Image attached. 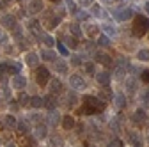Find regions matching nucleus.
Wrapping results in <instances>:
<instances>
[{"mask_svg": "<svg viewBox=\"0 0 149 147\" xmlns=\"http://www.w3.org/2000/svg\"><path fill=\"white\" fill-rule=\"evenodd\" d=\"M59 122H62V117H61V114L57 112V110H50V114H48V124H52V126H57Z\"/></svg>", "mask_w": 149, "mask_h": 147, "instance_id": "obj_11", "label": "nucleus"}, {"mask_svg": "<svg viewBox=\"0 0 149 147\" xmlns=\"http://www.w3.org/2000/svg\"><path fill=\"white\" fill-rule=\"evenodd\" d=\"M84 69H85L87 75H96V73H94V64H92V62H87V64L84 66Z\"/></svg>", "mask_w": 149, "mask_h": 147, "instance_id": "obj_36", "label": "nucleus"}, {"mask_svg": "<svg viewBox=\"0 0 149 147\" xmlns=\"http://www.w3.org/2000/svg\"><path fill=\"white\" fill-rule=\"evenodd\" d=\"M45 99V106L48 108V110H55L57 108V99L53 98V94H50V96H46V98H43Z\"/></svg>", "mask_w": 149, "mask_h": 147, "instance_id": "obj_15", "label": "nucleus"}, {"mask_svg": "<svg viewBox=\"0 0 149 147\" xmlns=\"http://www.w3.org/2000/svg\"><path fill=\"white\" fill-rule=\"evenodd\" d=\"M18 101H20V105H22V106H27V105H30V98H29L25 92H22V94H20Z\"/></svg>", "mask_w": 149, "mask_h": 147, "instance_id": "obj_32", "label": "nucleus"}, {"mask_svg": "<svg viewBox=\"0 0 149 147\" xmlns=\"http://www.w3.org/2000/svg\"><path fill=\"white\" fill-rule=\"evenodd\" d=\"M62 82L61 80H57V78H53V80H50V90H52V94H61L62 92Z\"/></svg>", "mask_w": 149, "mask_h": 147, "instance_id": "obj_12", "label": "nucleus"}, {"mask_svg": "<svg viewBox=\"0 0 149 147\" xmlns=\"http://www.w3.org/2000/svg\"><path fill=\"white\" fill-rule=\"evenodd\" d=\"M7 43V34L4 30H0V44H6Z\"/></svg>", "mask_w": 149, "mask_h": 147, "instance_id": "obj_43", "label": "nucleus"}, {"mask_svg": "<svg viewBox=\"0 0 149 147\" xmlns=\"http://www.w3.org/2000/svg\"><path fill=\"white\" fill-rule=\"evenodd\" d=\"M149 30V20L147 16H137L133 20V35L135 37H142V35H146V32Z\"/></svg>", "mask_w": 149, "mask_h": 147, "instance_id": "obj_1", "label": "nucleus"}, {"mask_svg": "<svg viewBox=\"0 0 149 147\" xmlns=\"http://www.w3.org/2000/svg\"><path fill=\"white\" fill-rule=\"evenodd\" d=\"M18 131L20 133H29V124L25 121H20L18 122Z\"/></svg>", "mask_w": 149, "mask_h": 147, "instance_id": "obj_33", "label": "nucleus"}, {"mask_svg": "<svg viewBox=\"0 0 149 147\" xmlns=\"http://www.w3.org/2000/svg\"><path fill=\"white\" fill-rule=\"evenodd\" d=\"M140 80H142V82H146V83H149V69H144V71H142Z\"/></svg>", "mask_w": 149, "mask_h": 147, "instance_id": "obj_41", "label": "nucleus"}, {"mask_svg": "<svg viewBox=\"0 0 149 147\" xmlns=\"http://www.w3.org/2000/svg\"><path fill=\"white\" fill-rule=\"evenodd\" d=\"M4 124L7 128H18V122H16V117L14 115H6L4 117Z\"/></svg>", "mask_w": 149, "mask_h": 147, "instance_id": "obj_22", "label": "nucleus"}, {"mask_svg": "<svg viewBox=\"0 0 149 147\" xmlns=\"http://www.w3.org/2000/svg\"><path fill=\"white\" fill-rule=\"evenodd\" d=\"M140 103L144 106H149V89H146V90L140 92Z\"/></svg>", "mask_w": 149, "mask_h": 147, "instance_id": "obj_28", "label": "nucleus"}, {"mask_svg": "<svg viewBox=\"0 0 149 147\" xmlns=\"http://www.w3.org/2000/svg\"><path fill=\"white\" fill-rule=\"evenodd\" d=\"M101 30L107 32L105 35H110V37H114V35L117 34V28H116L114 25H110V23H103V25H101Z\"/></svg>", "mask_w": 149, "mask_h": 147, "instance_id": "obj_16", "label": "nucleus"}, {"mask_svg": "<svg viewBox=\"0 0 149 147\" xmlns=\"http://www.w3.org/2000/svg\"><path fill=\"white\" fill-rule=\"evenodd\" d=\"M69 32H73L74 37H82V28H80V25H77V23H71V25H69Z\"/></svg>", "mask_w": 149, "mask_h": 147, "instance_id": "obj_26", "label": "nucleus"}, {"mask_svg": "<svg viewBox=\"0 0 149 147\" xmlns=\"http://www.w3.org/2000/svg\"><path fill=\"white\" fill-rule=\"evenodd\" d=\"M96 60L100 62V64H103V66H107V67H110L112 66V57L108 53H103V51H98L96 53Z\"/></svg>", "mask_w": 149, "mask_h": 147, "instance_id": "obj_9", "label": "nucleus"}, {"mask_svg": "<svg viewBox=\"0 0 149 147\" xmlns=\"http://www.w3.org/2000/svg\"><path fill=\"white\" fill-rule=\"evenodd\" d=\"M43 11V2L41 0H32V4L29 6V12H39Z\"/></svg>", "mask_w": 149, "mask_h": 147, "instance_id": "obj_18", "label": "nucleus"}, {"mask_svg": "<svg viewBox=\"0 0 149 147\" xmlns=\"http://www.w3.org/2000/svg\"><path fill=\"white\" fill-rule=\"evenodd\" d=\"M14 37H16V39H22V28H20V27L14 28Z\"/></svg>", "mask_w": 149, "mask_h": 147, "instance_id": "obj_46", "label": "nucleus"}, {"mask_svg": "<svg viewBox=\"0 0 149 147\" xmlns=\"http://www.w3.org/2000/svg\"><path fill=\"white\" fill-rule=\"evenodd\" d=\"M146 121V110H137L133 114V122L135 124H142Z\"/></svg>", "mask_w": 149, "mask_h": 147, "instance_id": "obj_19", "label": "nucleus"}, {"mask_svg": "<svg viewBox=\"0 0 149 147\" xmlns=\"http://www.w3.org/2000/svg\"><path fill=\"white\" fill-rule=\"evenodd\" d=\"M62 145V138L61 137H53L52 138V147H61Z\"/></svg>", "mask_w": 149, "mask_h": 147, "instance_id": "obj_38", "label": "nucleus"}, {"mask_svg": "<svg viewBox=\"0 0 149 147\" xmlns=\"http://www.w3.org/2000/svg\"><path fill=\"white\" fill-rule=\"evenodd\" d=\"M105 4H116V2H119V0H103Z\"/></svg>", "mask_w": 149, "mask_h": 147, "instance_id": "obj_51", "label": "nucleus"}, {"mask_svg": "<svg viewBox=\"0 0 149 147\" xmlns=\"http://www.w3.org/2000/svg\"><path fill=\"white\" fill-rule=\"evenodd\" d=\"M11 85H13L14 90H23L27 87V78L22 76V75H14L13 80H11Z\"/></svg>", "mask_w": 149, "mask_h": 147, "instance_id": "obj_6", "label": "nucleus"}, {"mask_svg": "<svg viewBox=\"0 0 149 147\" xmlns=\"http://www.w3.org/2000/svg\"><path fill=\"white\" fill-rule=\"evenodd\" d=\"M36 82H37V85H41V87H45L48 82H50V71L46 69V67H37L36 69Z\"/></svg>", "mask_w": 149, "mask_h": 147, "instance_id": "obj_2", "label": "nucleus"}, {"mask_svg": "<svg viewBox=\"0 0 149 147\" xmlns=\"http://www.w3.org/2000/svg\"><path fill=\"white\" fill-rule=\"evenodd\" d=\"M84 105H89V106H94V108L98 110V112H103V110H105V101L98 99L96 96H91V94L84 96Z\"/></svg>", "mask_w": 149, "mask_h": 147, "instance_id": "obj_3", "label": "nucleus"}, {"mask_svg": "<svg viewBox=\"0 0 149 147\" xmlns=\"http://www.w3.org/2000/svg\"><path fill=\"white\" fill-rule=\"evenodd\" d=\"M59 23H61V18H59V16H50L48 21H46V27H48V28H55Z\"/></svg>", "mask_w": 149, "mask_h": 147, "instance_id": "obj_23", "label": "nucleus"}, {"mask_svg": "<svg viewBox=\"0 0 149 147\" xmlns=\"http://www.w3.org/2000/svg\"><path fill=\"white\" fill-rule=\"evenodd\" d=\"M114 18L117 21H126V20H130V18L133 16V11L130 9V7H119V9H114Z\"/></svg>", "mask_w": 149, "mask_h": 147, "instance_id": "obj_4", "label": "nucleus"}, {"mask_svg": "<svg viewBox=\"0 0 149 147\" xmlns=\"http://www.w3.org/2000/svg\"><path fill=\"white\" fill-rule=\"evenodd\" d=\"M64 44H66V46H69V48H77V46H78L77 39L71 37V35H66V37H64Z\"/></svg>", "mask_w": 149, "mask_h": 147, "instance_id": "obj_29", "label": "nucleus"}, {"mask_svg": "<svg viewBox=\"0 0 149 147\" xmlns=\"http://www.w3.org/2000/svg\"><path fill=\"white\" fill-rule=\"evenodd\" d=\"M98 44H101V46H108V44H110V39L107 37V35H100V37H98Z\"/></svg>", "mask_w": 149, "mask_h": 147, "instance_id": "obj_37", "label": "nucleus"}, {"mask_svg": "<svg viewBox=\"0 0 149 147\" xmlns=\"http://www.w3.org/2000/svg\"><path fill=\"white\" fill-rule=\"evenodd\" d=\"M74 117H71V115H64L62 117V126H64V130H73L74 128Z\"/></svg>", "mask_w": 149, "mask_h": 147, "instance_id": "obj_14", "label": "nucleus"}, {"mask_svg": "<svg viewBox=\"0 0 149 147\" xmlns=\"http://www.w3.org/2000/svg\"><path fill=\"white\" fill-rule=\"evenodd\" d=\"M96 82L100 83V85H103V87H108L110 85V80H112V76H110V73H107V71H101V73H96Z\"/></svg>", "mask_w": 149, "mask_h": 147, "instance_id": "obj_7", "label": "nucleus"}, {"mask_svg": "<svg viewBox=\"0 0 149 147\" xmlns=\"http://www.w3.org/2000/svg\"><path fill=\"white\" fill-rule=\"evenodd\" d=\"M50 2H57V0H50Z\"/></svg>", "mask_w": 149, "mask_h": 147, "instance_id": "obj_55", "label": "nucleus"}, {"mask_svg": "<svg viewBox=\"0 0 149 147\" xmlns=\"http://www.w3.org/2000/svg\"><path fill=\"white\" fill-rule=\"evenodd\" d=\"M57 48H59V53H61V55L68 57V53H69V51H68V48H66V44H64V43H61V41H59V43H57Z\"/></svg>", "mask_w": 149, "mask_h": 147, "instance_id": "obj_35", "label": "nucleus"}, {"mask_svg": "<svg viewBox=\"0 0 149 147\" xmlns=\"http://www.w3.org/2000/svg\"><path fill=\"white\" fill-rule=\"evenodd\" d=\"M69 85L77 90H82V89H85V80H84L82 75H71L69 76Z\"/></svg>", "mask_w": 149, "mask_h": 147, "instance_id": "obj_5", "label": "nucleus"}, {"mask_svg": "<svg viewBox=\"0 0 149 147\" xmlns=\"http://www.w3.org/2000/svg\"><path fill=\"white\" fill-rule=\"evenodd\" d=\"M128 138H130V140H132L133 144H139V137H137L135 133H130V135H128Z\"/></svg>", "mask_w": 149, "mask_h": 147, "instance_id": "obj_47", "label": "nucleus"}, {"mask_svg": "<svg viewBox=\"0 0 149 147\" xmlns=\"http://www.w3.org/2000/svg\"><path fill=\"white\" fill-rule=\"evenodd\" d=\"M137 59H139L140 62H147V60H149V50H140V51L137 53Z\"/></svg>", "mask_w": 149, "mask_h": 147, "instance_id": "obj_30", "label": "nucleus"}, {"mask_svg": "<svg viewBox=\"0 0 149 147\" xmlns=\"http://www.w3.org/2000/svg\"><path fill=\"white\" fill-rule=\"evenodd\" d=\"M108 147H123V142H121L119 138H116V140L108 142Z\"/></svg>", "mask_w": 149, "mask_h": 147, "instance_id": "obj_40", "label": "nucleus"}, {"mask_svg": "<svg viewBox=\"0 0 149 147\" xmlns=\"http://www.w3.org/2000/svg\"><path fill=\"white\" fill-rule=\"evenodd\" d=\"M53 67H55V71H57V73H62V75H66V73H68V66L62 60H55L53 62Z\"/></svg>", "mask_w": 149, "mask_h": 147, "instance_id": "obj_20", "label": "nucleus"}, {"mask_svg": "<svg viewBox=\"0 0 149 147\" xmlns=\"http://www.w3.org/2000/svg\"><path fill=\"white\" fill-rule=\"evenodd\" d=\"M101 96H103L105 99H112V92H110L108 89H103V90H101Z\"/></svg>", "mask_w": 149, "mask_h": 147, "instance_id": "obj_44", "label": "nucleus"}, {"mask_svg": "<svg viewBox=\"0 0 149 147\" xmlns=\"http://www.w3.org/2000/svg\"><path fill=\"white\" fill-rule=\"evenodd\" d=\"M34 135H36V138H46V128L45 126H37L36 130H34Z\"/></svg>", "mask_w": 149, "mask_h": 147, "instance_id": "obj_24", "label": "nucleus"}, {"mask_svg": "<svg viewBox=\"0 0 149 147\" xmlns=\"http://www.w3.org/2000/svg\"><path fill=\"white\" fill-rule=\"evenodd\" d=\"M114 99H116V105H117L119 108L126 106V98H124V94H121V92H119V94H116V98H114Z\"/></svg>", "mask_w": 149, "mask_h": 147, "instance_id": "obj_31", "label": "nucleus"}, {"mask_svg": "<svg viewBox=\"0 0 149 147\" xmlns=\"http://www.w3.org/2000/svg\"><path fill=\"white\" fill-rule=\"evenodd\" d=\"M25 62H27V66L36 67L37 62H39V55H37V53H27L25 55Z\"/></svg>", "mask_w": 149, "mask_h": 147, "instance_id": "obj_13", "label": "nucleus"}, {"mask_svg": "<svg viewBox=\"0 0 149 147\" xmlns=\"http://www.w3.org/2000/svg\"><path fill=\"white\" fill-rule=\"evenodd\" d=\"M94 14L96 16H101V18H107V14L101 11V7H94Z\"/></svg>", "mask_w": 149, "mask_h": 147, "instance_id": "obj_45", "label": "nucleus"}, {"mask_svg": "<svg viewBox=\"0 0 149 147\" xmlns=\"http://www.w3.org/2000/svg\"><path fill=\"white\" fill-rule=\"evenodd\" d=\"M41 59H43V60H52V62H55V53H53L52 50H45V51H41Z\"/></svg>", "mask_w": 149, "mask_h": 147, "instance_id": "obj_25", "label": "nucleus"}, {"mask_svg": "<svg viewBox=\"0 0 149 147\" xmlns=\"http://www.w3.org/2000/svg\"><path fill=\"white\" fill-rule=\"evenodd\" d=\"M6 147H16V144H13V142H11V144H7Z\"/></svg>", "mask_w": 149, "mask_h": 147, "instance_id": "obj_53", "label": "nucleus"}, {"mask_svg": "<svg viewBox=\"0 0 149 147\" xmlns=\"http://www.w3.org/2000/svg\"><path fill=\"white\" fill-rule=\"evenodd\" d=\"M71 64H73V66H80V64H82V57H78V55H73V57H71Z\"/></svg>", "mask_w": 149, "mask_h": 147, "instance_id": "obj_39", "label": "nucleus"}, {"mask_svg": "<svg viewBox=\"0 0 149 147\" xmlns=\"http://www.w3.org/2000/svg\"><path fill=\"white\" fill-rule=\"evenodd\" d=\"M77 101H78V99H77V94H74L73 90H71V92L66 96V103H68V106H74V105H77Z\"/></svg>", "mask_w": 149, "mask_h": 147, "instance_id": "obj_27", "label": "nucleus"}, {"mask_svg": "<svg viewBox=\"0 0 149 147\" xmlns=\"http://www.w3.org/2000/svg\"><path fill=\"white\" fill-rule=\"evenodd\" d=\"M45 44H48V46H53L55 44V41H53V37H52V35H45Z\"/></svg>", "mask_w": 149, "mask_h": 147, "instance_id": "obj_42", "label": "nucleus"}, {"mask_svg": "<svg viewBox=\"0 0 149 147\" xmlns=\"http://www.w3.org/2000/svg\"><path fill=\"white\" fill-rule=\"evenodd\" d=\"M30 106L32 108H41V106H45V99L39 98V96H34V98H30Z\"/></svg>", "mask_w": 149, "mask_h": 147, "instance_id": "obj_21", "label": "nucleus"}, {"mask_svg": "<svg viewBox=\"0 0 149 147\" xmlns=\"http://www.w3.org/2000/svg\"><path fill=\"white\" fill-rule=\"evenodd\" d=\"M85 50L87 51H92V43H85Z\"/></svg>", "mask_w": 149, "mask_h": 147, "instance_id": "obj_49", "label": "nucleus"}, {"mask_svg": "<svg viewBox=\"0 0 149 147\" xmlns=\"http://www.w3.org/2000/svg\"><path fill=\"white\" fill-rule=\"evenodd\" d=\"M74 18L80 20V21H84V20H87V18H89V14L85 11H77V12H74Z\"/></svg>", "mask_w": 149, "mask_h": 147, "instance_id": "obj_34", "label": "nucleus"}, {"mask_svg": "<svg viewBox=\"0 0 149 147\" xmlns=\"http://www.w3.org/2000/svg\"><path fill=\"white\" fill-rule=\"evenodd\" d=\"M146 11H147V14H149V2L146 4Z\"/></svg>", "mask_w": 149, "mask_h": 147, "instance_id": "obj_54", "label": "nucleus"}, {"mask_svg": "<svg viewBox=\"0 0 149 147\" xmlns=\"http://www.w3.org/2000/svg\"><path fill=\"white\" fill-rule=\"evenodd\" d=\"M85 32H87L89 37H96L98 32H100V27H98V25H91V23H87V25H85Z\"/></svg>", "mask_w": 149, "mask_h": 147, "instance_id": "obj_17", "label": "nucleus"}, {"mask_svg": "<svg viewBox=\"0 0 149 147\" xmlns=\"http://www.w3.org/2000/svg\"><path fill=\"white\" fill-rule=\"evenodd\" d=\"M32 121H34V122H37V121H39V115L34 114V115H32Z\"/></svg>", "mask_w": 149, "mask_h": 147, "instance_id": "obj_52", "label": "nucleus"}, {"mask_svg": "<svg viewBox=\"0 0 149 147\" xmlns=\"http://www.w3.org/2000/svg\"><path fill=\"white\" fill-rule=\"evenodd\" d=\"M6 66H7V75H20V71H22V64L20 62H6Z\"/></svg>", "mask_w": 149, "mask_h": 147, "instance_id": "obj_8", "label": "nucleus"}, {"mask_svg": "<svg viewBox=\"0 0 149 147\" xmlns=\"http://www.w3.org/2000/svg\"><path fill=\"white\" fill-rule=\"evenodd\" d=\"M78 4H80V6H91L92 0H78Z\"/></svg>", "mask_w": 149, "mask_h": 147, "instance_id": "obj_48", "label": "nucleus"}, {"mask_svg": "<svg viewBox=\"0 0 149 147\" xmlns=\"http://www.w3.org/2000/svg\"><path fill=\"white\" fill-rule=\"evenodd\" d=\"M2 96H4V98H9V89H4V90H2Z\"/></svg>", "mask_w": 149, "mask_h": 147, "instance_id": "obj_50", "label": "nucleus"}, {"mask_svg": "<svg viewBox=\"0 0 149 147\" xmlns=\"http://www.w3.org/2000/svg\"><path fill=\"white\" fill-rule=\"evenodd\" d=\"M0 21H2V25H4L6 28H11V30L16 28V18H14L13 14H6Z\"/></svg>", "mask_w": 149, "mask_h": 147, "instance_id": "obj_10", "label": "nucleus"}]
</instances>
